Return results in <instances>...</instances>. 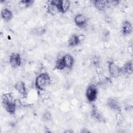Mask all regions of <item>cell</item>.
<instances>
[{
    "instance_id": "7",
    "label": "cell",
    "mask_w": 133,
    "mask_h": 133,
    "mask_svg": "<svg viewBox=\"0 0 133 133\" xmlns=\"http://www.w3.org/2000/svg\"><path fill=\"white\" fill-rule=\"evenodd\" d=\"M74 22L78 27L83 28L86 26L87 25L88 22V18L83 14H77L74 18Z\"/></svg>"
},
{
    "instance_id": "8",
    "label": "cell",
    "mask_w": 133,
    "mask_h": 133,
    "mask_svg": "<svg viewBox=\"0 0 133 133\" xmlns=\"http://www.w3.org/2000/svg\"><path fill=\"white\" fill-rule=\"evenodd\" d=\"M14 87L17 91L22 96V97L27 98L28 91L26 90L25 84L23 81H18L15 84Z\"/></svg>"
},
{
    "instance_id": "31",
    "label": "cell",
    "mask_w": 133,
    "mask_h": 133,
    "mask_svg": "<svg viewBox=\"0 0 133 133\" xmlns=\"http://www.w3.org/2000/svg\"><path fill=\"white\" fill-rule=\"evenodd\" d=\"M73 132V131L70 130H66V131H64V132H70H70Z\"/></svg>"
},
{
    "instance_id": "11",
    "label": "cell",
    "mask_w": 133,
    "mask_h": 133,
    "mask_svg": "<svg viewBox=\"0 0 133 133\" xmlns=\"http://www.w3.org/2000/svg\"><path fill=\"white\" fill-rule=\"evenodd\" d=\"M94 7L100 11H103L107 7H108L107 1L95 0L92 2Z\"/></svg>"
},
{
    "instance_id": "24",
    "label": "cell",
    "mask_w": 133,
    "mask_h": 133,
    "mask_svg": "<svg viewBox=\"0 0 133 133\" xmlns=\"http://www.w3.org/2000/svg\"><path fill=\"white\" fill-rule=\"evenodd\" d=\"M104 72V69L103 67L100 65H97L96 66V73L97 74V75H102Z\"/></svg>"
},
{
    "instance_id": "6",
    "label": "cell",
    "mask_w": 133,
    "mask_h": 133,
    "mask_svg": "<svg viewBox=\"0 0 133 133\" xmlns=\"http://www.w3.org/2000/svg\"><path fill=\"white\" fill-rule=\"evenodd\" d=\"M107 106L111 110L117 112H121V106L118 101L113 97L108 99L107 101Z\"/></svg>"
},
{
    "instance_id": "19",
    "label": "cell",
    "mask_w": 133,
    "mask_h": 133,
    "mask_svg": "<svg viewBox=\"0 0 133 133\" xmlns=\"http://www.w3.org/2000/svg\"><path fill=\"white\" fill-rule=\"evenodd\" d=\"M64 68H65V65L64 63L63 62V60L62 58H59L55 64V69L59 70H63Z\"/></svg>"
},
{
    "instance_id": "12",
    "label": "cell",
    "mask_w": 133,
    "mask_h": 133,
    "mask_svg": "<svg viewBox=\"0 0 133 133\" xmlns=\"http://www.w3.org/2000/svg\"><path fill=\"white\" fill-rule=\"evenodd\" d=\"M65 68L71 69L73 65L74 59L73 56L70 54H66L62 57Z\"/></svg>"
},
{
    "instance_id": "4",
    "label": "cell",
    "mask_w": 133,
    "mask_h": 133,
    "mask_svg": "<svg viewBox=\"0 0 133 133\" xmlns=\"http://www.w3.org/2000/svg\"><path fill=\"white\" fill-rule=\"evenodd\" d=\"M98 95V89L97 86L90 84L86 90V97L90 102H94L96 101Z\"/></svg>"
},
{
    "instance_id": "16",
    "label": "cell",
    "mask_w": 133,
    "mask_h": 133,
    "mask_svg": "<svg viewBox=\"0 0 133 133\" xmlns=\"http://www.w3.org/2000/svg\"><path fill=\"white\" fill-rule=\"evenodd\" d=\"M47 10L49 14L51 15L52 16H55L58 12H59L57 6L54 4H53L52 3L51 1H48V4Z\"/></svg>"
},
{
    "instance_id": "3",
    "label": "cell",
    "mask_w": 133,
    "mask_h": 133,
    "mask_svg": "<svg viewBox=\"0 0 133 133\" xmlns=\"http://www.w3.org/2000/svg\"><path fill=\"white\" fill-rule=\"evenodd\" d=\"M108 70L110 76L113 78L118 77L122 73L121 68L117 65L114 62L109 60L107 62Z\"/></svg>"
},
{
    "instance_id": "20",
    "label": "cell",
    "mask_w": 133,
    "mask_h": 133,
    "mask_svg": "<svg viewBox=\"0 0 133 133\" xmlns=\"http://www.w3.org/2000/svg\"><path fill=\"white\" fill-rule=\"evenodd\" d=\"M46 32V29L44 27H38L35 29V33L38 35H42Z\"/></svg>"
},
{
    "instance_id": "14",
    "label": "cell",
    "mask_w": 133,
    "mask_h": 133,
    "mask_svg": "<svg viewBox=\"0 0 133 133\" xmlns=\"http://www.w3.org/2000/svg\"><path fill=\"white\" fill-rule=\"evenodd\" d=\"M81 42L78 37V35L76 34H72L70 36L68 39V45L70 47H74L78 45Z\"/></svg>"
},
{
    "instance_id": "27",
    "label": "cell",
    "mask_w": 133,
    "mask_h": 133,
    "mask_svg": "<svg viewBox=\"0 0 133 133\" xmlns=\"http://www.w3.org/2000/svg\"><path fill=\"white\" fill-rule=\"evenodd\" d=\"M127 52L129 56H132V45H129L128 46Z\"/></svg>"
},
{
    "instance_id": "2",
    "label": "cell",
    "mask_w": 133,
    "mask_h": 133,
    "mask_svg": "<svg viewBox=\"0 0 133 133\" xmlns=\"http://www.w3.org/2000/svg\"><path fill=\"white\" fill-rule=\"evenodd\" d=\"M51 83V78L47 73L39 74L35 79V86L39 90H44Z\"/></svg>"
},
{
    "instance_id": "1",
    "label": "cell",
    "mask_w": 133,
    "mask_h": 133,
    "mask_svg": "<svg viewBox=\"0 0 133 133\" xmlns=\"http://www.w3.org/2000/svg\"><path fill=\"white\" fill-rule=\"evenodd\" d=\"M2 104L5 110L10 114H15L16 110V99H15L12 93L7 92L2 97Z\"/></svg>"
},
{
    "instance_id": "28",
    "label": "cell",
    "mask_w": 133,
    "mask_h": 133,
    "mask_svg": "<svg viewBox=\"0 0 133 133\" xmlns=\"http://www.w3.org/2000/svg\"><path fill=\"white\" fill-rule=\"evenodd\" d=\"M104 46L106 48H109L110 47V46H111V44L108 41H105L104 42Z\"/></svg>"
},
{
    "instance_id": "21",
    "label": "cell",
    "mask_w": 133,
    "mask_h": 133,
    "mask_svg": "<svg viewBox=\"0 0 133 133\" xmlns=\"http://www.w3.org/2000/svg\"><path fill=\"white\" fill-rule=\"evenodd\" d=\"M42 118L44 121L48 122L51 119V115L49 112H45L42 115Z\"/></svg>"
},
{
    "instance_id": "18",
    "label": "cell",
    "mask_w": 133,
    "mask_h": 133,
    "mask_svg": "<svg viewBox=\"0 0 133 133\" xmlns=\"http://www.w3.org/2000/svg\"><path fill=\"white\" fill-rule=\"evenodd\" d=\"M70 2L68 0H62L61 2V13L66 12L70 7Z\"/></svg>"
},
{
    "instance_id": "9",
    "label": "cell",
    "mask_w": 133,
    "mask_h": 133,
    "mask_svg": "<svg viewBox=\"0 0 133 133\" xmlns=\"http://www.w3.org/2000/svg\"><path fill=\"white\" fill-rule=\"evenodd\" d=\"M132 31V26L131 23L128 20L123 21L121 26V32L125 35H128L131 33Z\"/></svg>"
},
{
    "instance_id": "17",
    "label": "cell",
    "mask_w": 133,
    "mask_h": 133,
    "mask_svg": "<svg viewBox=\"0 0 133 133\" xmlns=\"http://www.w3.org/2000/svg\"><path fill=\"white\" fill-rule=\"evenodd\" d=\"M34 3L33 0H21L19 3V6L21 8H27Z\"/></svg>"
},
{
    "instance_id": "30",
    "label": "cell",
    "mask_w": 133,
    "mask_h": 133,
    "mask_svg": "<svg viewBox=\"0 0 133 133\" xmlns=\"http://www.w3.org/2000/svg\"><path fill=\"white\" fill-rule=\"evenodd\" d=\"M90 131L89 130H88L86 128H83L82 129V130H81V133H87V132H90Z\"/></svg>"
},
{
    "instance_id": "22",
    "label": "cell",
    "mask_w": 133,
    "mask_h": 133,
    "mask_svg": "<svg viewBox=\"0 0 133 133\" xmlns=\"http://www.w3.org/2000/svg\"><path fill=\"white\" fill-rule=\"evenodd\" d=\"M100 83V78L99 77V75L94 76L91 80V83L90 84L97 86L98 84H99Z\"/></svg>"
},
{
    "instance_id": "13",
    "label": "cell",
    "mask_w": 133,
    "mask_h": 133,
    "mask_svg": "<svg viewBox=\"0 0 133 133\" xmlns=\"http://www.w3.org/2000/svg\"><path fill=\"white\" fill-rule=\"evenodd\" d=\"M1 16L2 18L6 21H9L13 17V14L11 10L7 8H4L1 10Z\"/></svg>"
},
{
    "instance_id": "23",
    "label": "cell",
    "mask_w": 133,
    "mask_h": 133,
    "mask_svg": "<svg viewBox=\"0 0 133 133\" xmlns=\"http://www.w3.org/2000/svg\"><path fill=\"white\" fill-rule=\"evenodd\" d=\"M91 62L96 66L99 65L100 63V59L97 56H94L91 58Z\"/></svg>"
},
{
    "instance_id": "10",
    "label": "cell",
    "mask_w": 133,
    "mask_h": 133,
    "mask_svg": "<svg viewBox=\"0 0 133 133\" xmlns=\"http://www.w3.org/2000/svg\"><path fill=\"white\" fill-rule=\"evenodd\" d=\"M91 116L99 122H104L105 119L96 105L92 104L91 111Z\"/></svg>"
},
{
    "instance_id": "5",
    "label": "cell",
    "mask_w": 133,
    "mask_h": 133,
    "mask_svg": "<svg viewBox=\"0 0 133 133\" xmlns=\"http://www.w3.org/2000/svg\"><path fill=\"white\" fill-rule=\"evenodd\" d=\"M9 63L11 66L16 69L20 66L21 64V57L20 54L13 52L9 57Z\"/></svg>"
},
{
    "instance_id": "15",
    "label": "cell",
    "mask_w": 133,
    "mask_h": 133,
    "mask_svg": "<svg viewBox=\"0 0 133 133\" xmlns=\"http://www.w3.org/2000/svg\"><path fill=\"white\" fill-rule=\"evenodd\" d=\"M122 73L127 74H131L132 73V62L128 61L125 63L122 68H121Z\"/></svg>"
},
{
    "instance_id": "29",
    "label": "cell",
    "mask_w": 133,
    "mask_h": 133,
    "mask_svg": "<svg viewBox=\"0 0 133 133\" xmlns=\"http://www.w3.org/2000/svg\"><path fill=\"white\" fill-rule=\"evenodd\" d=\"M78 35V37H79V39L80 40V42H83L84 39H85V35H83V34H79V35Z\"/></svg>"
},
{
    "instance_id": "25",
    "label": "cell",
    "mask_w": 133,
    "mask_h": 133,
    "mask_svg": "<svg viewBox=\"0 0 133 133\" xmlns=\"http://www.w3.org/2000/svg\"><path fill=\"white\" fill-rule=\"evenodd\" d=\"M116 119L117 122V123H121L123 120V117L121 113V112H117L116 114Z\"/></svg>"
},
{
    "instance_id": "26",
    "label": "cell",
    "mask_w": 133,
    "mask_h": 133,
    "mask_svg": "<svg viewBox=\"0 0 133 133\" xmlns=\"http://www.w3.org/2000/svg\"><path fill=\"white\" fill-rule=\"evenodd\" d=\"M107 2H108V7L111 6H117V5L119 4V1H116V0H114V1H107Z\"/></svg>"
}]
</instances>
